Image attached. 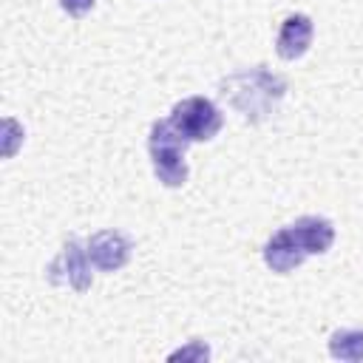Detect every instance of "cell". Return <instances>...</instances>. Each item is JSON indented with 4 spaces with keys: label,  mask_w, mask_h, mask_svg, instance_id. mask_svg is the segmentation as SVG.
Masks as SVG:
<instances>
[{
    "label": "cell",
    "mask_w": 363,
    "mask_h": 363,
    "mask_svg": "<svg viewBox=\"0 0 363 363\" xmlns=\"http://www.w3.org/2000/svg\"><path fill=\"white\" fill-rule=\"evenodd\" d=\"M286 91V82L264 68H250L241 74H233L221 82V96L244 116V119H264L275 111Z\"/></svg>",
    "instance_id": "6da1fadb"
},
{
    "label": "cell",
    "mask_w": 363,
    "mask_h": 363,
    "mask_svg": "<svg viewBox=\"0 0 363 363\" xmlns=\"http://www.w3.org/2000/svg\"><path fill=\"white\" fill-rule=\"evenodd\" d=\"M170 122L187 142H207L221 130L224 116L207 96H187L173 105Z\"/></svg>",
    "instance_id": "3957f363"
},
{
    "label": "cell",
    "mask_w": 363,
    "mask_h": 363,
    "mask_svg": "<svg viewBox=\"0 0 363 363\" xmlns=\"http://www.w3.org/2000/svg\"><path fill=\"white\" fill-rule=\"evenodd\" d=\"M298 244L306 250V255H320L332 247L335 241V227L332 221L326 218H318V216H301L295 224H289Z\"/></svg>",
    "instance_id": "ba28073f"
},
{
    "label": "cell",
    "mask_w": 363,
    "mask_h": 363,
    "mask_svg": "<svg viewBox=\"0 0 363 363\" xmlns=\"http://www.w3.org/2000/svg\"><path fill=\"white\" fill-rule=\"evenodd\" d=\"M20 142H23V128L17 125V119L6 116L3 119V156H14Z\"/></svg>",
    "instance_id": "30bf717a"
},
{
    "label": "cell",
    "mask_w": 363,
    "mask_h": 363,
    "mask_svg": "<svg viewBox=\"0 0 363 363\" xmlns=\"http://www.w3.org/2000/svg\"><path fill=\"white\" fill-rule=\"evenodd\" d=\"M88 255L91 264L102 272H116L128 264L130 258V241L119 230H99L88 241Z\"/></svg>",
    "instance_id": "5b68a950"
},
{
    "label": "cell",
    "mask_w": 363,
    "mask_h": 363,
    "mask_svg": "<svg viewBox=\"0 0 363 363\" xmlns=\"http://www.w3.org/2000/svg\"><path fill=\"white\" fill-rule=\"evenodd\" d=\"M48 278L54 284H68L77 292H88L91 289V255H88V244L71 238L60 258L48 267Z\"/></svg>",
    "instance_id": "277c9868"
},
{
    "label": "cell",
    "mask_w": 363,
    "mask_h": 363,
    "mask_svg": "<svg viewBox=\"0 0 363 363\" xmlns=\"http://www.w3.org/2000/svg\"><path fill=\"white\" fill-rule=\"evenodd\" d=\"M306 258V250L298 244L292 227H281L267 244H264V264L272 272H292Z\"/></svg>",
    "instance_id": "8992f818"
},
{
    "label": "cell",
    "mask_w": 363,
    "mask_h": 363,
    "mask_svg": "<svg viewBox=\"0 0 363 363\" xmlns=\"http://www.w3.org/2000/svg\"><path fill=\"white\" fill-rule=\"evenodd\" d=\"M207 357H210V349H207L204 340H190L187 346L170 352V360H196V363H201V360H207Z\"/></svg>",
    "instance_id": "8fae6325"
},
{
    "label": "cell",
    "mask_w": 363,
    "mask_h": 363,
    "mask_svg": "<svg viewBox=\"0 0 363 363\" xmlns=\"http://www.w3.org/2000/svg\"><path fill=\"white\" fill-rule=\"evenodd\" d=\"M94 3H96V0H60L62 11H68L71 17H82L85 11H91V9H94Z\"/></svg>",
    "instance_id": "7c38bea8"
},
{
    "label": "cell",
    "mask_w": 363,
    "mask_h": 363,
    "mask_svg": "<svg viewBox=\"0 0 363 363\" xmlns=\"http://www.w3.org/2000/svg\"><path fill=\"white\" fill-rule=\"evenodd\" d=\"M329 354L337 360H363V332L340 329L329 337Z\"/></svg>",
    "instance_id": "9c48e42d"
},
{
    "label": "cell",
    "mask_w": 363,
    "mask_h": 363,
    "mask_svg": "<svg viewBox=\"0 0 363 363\" xmlns=\"http://www.w3.org/2000/svg\"><path fill=\"white\" fill-rule=\"evenodd\" d=\"M312 20L306 14H289L281 23L278 40H275V51L281 60H298L309 51L312 45Z\"/></svg>",
    "instance_id": "52a82bcc"
},
{
    "label": "cell",
    "mask_w": 363,
    "mask_h": 363,
    "mask_svg": "<svg viewBox=\"0 0 363 363\" xmlns=\"http://www.w3.org/2000/svg\"><path fill=\"white\" fill-rule=\"evenodd\" d=\"M147 147H150V159H153V173L164 187H182L190 176L187 162H184V150H187V139L179 133V128L170 119H156L150 125V136H147Z\"/></svg>",
    "instance_id": "7a4b0ae2"
}]
</instances>
